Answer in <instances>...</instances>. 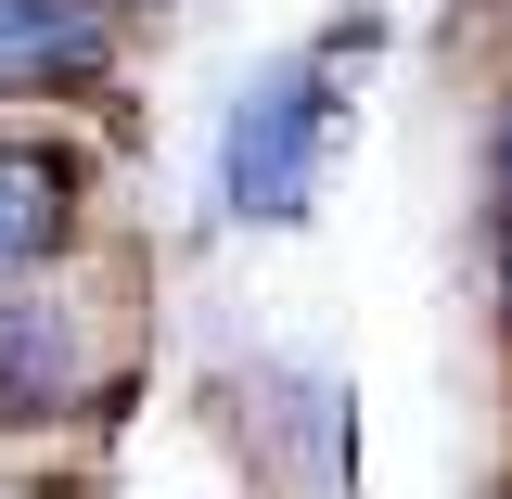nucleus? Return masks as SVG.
<instances>
[{
    "mask_svg": "<svg viewBox=\"0 0 512 499\" xmlns=\"http://www.w3.org/2000/svg\"><path fill=\"white\" fill-rule=\"evenodd\" d=\"M64 397V346L39 333V308H0V423H39Z\"/></svg>",
    "mask_w": 512,
    "mask_h": 499,
    "instance_id": "4",
    "label": "nucleus"
},
{
    "mask_svg": "<svg viewBox=\"0 0 512 499\" xmlns=\"http://www.w3.org/2000/svg\"><path fill=\"white\" fill-rule=\"evenodd\" d=\"M77 218H90V167L64 141H0V295L52 269L77 244Z\"/></svg>",
    "mask_w": 512,
    "mask_h": 499,
    "instance_id": "3",
    "label": "nucleus"
},
{
    "mask_svg": "<svg viewBox=\"0 0 512 499\" xmlns=\"http://www.w3.org/2000/svg\"><path fill=\"white\" fill-rule=\"evenodd\" d=\"M320 141H333V90H320V64H269L244 103H231V154H218L231 218H308Z\"/></svg>",
    "mask_w": 512,
    "mask_h": 499,
    "instance_id": "1",
    "label": "nucleus"
},
{
    "mask_svg": "<svg viewBox=\"0 0 512 499\" xmlns=\"http://www.w3.org/2000/svg\"><path fill=\"white\" fill-rule=\"evenodd\" d=\"M487 180H500V218H512V103H500V141H487Z\"/></svg>",
    "mask_w": 512,
    "mask_h": 499,
    "instance_id": "5",
    "label": "nucleus"
},
{
    "mask_svg": "<svg viewBox=\"0 0 512 499\" xmlns=\"http://www.w3.org/2000/svg\"><path fill=\"white\" fill-rule=\"evenodd\" d=\"M116 77V0H0V103Z\"/></svg>",
    "mask_w": 512,
    "mask_h": 499,
    "instance_id": "2",
    "label": "nucleus"
},
{
    "mask_svg": "<svg viewBox=\"0 0 512 499\" xmlns=\"http://www.w3.org/2000/svg\"><path fill=\"white\" fill-rule=\"evenodd\" d=\"M500 320H512V218H500Z\"/></svg>",
    "mask_w": 512,
    "mask_h": 499,
    "instance_id": "6",
    "label": "nucleus"
}]
</instances>
